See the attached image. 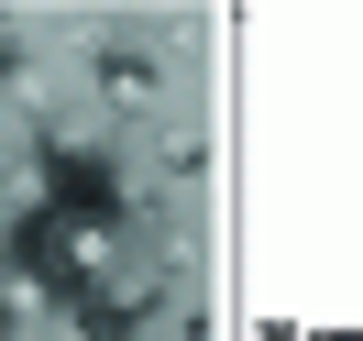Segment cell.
<instances>
[{
	"label": "cell",
	"mask_w": 363,
	"mask_h": 341,
	"mask_svg": "<svg viewBox=\"0 0 363 341\" xmlns=\"http://www.w3.org/2000/svg\"><path fill=\"white\" fill-rule=\"evenodd\" d=\"M155 89H165V67L143 45H111V55H99V99H111V111H143Z\"/></svg>",
	"instance_id": "6da1fadb"
},
{
	"label": "cell",
	"mask_w": 363,
	"mask_h": 341,
	"mask_svg": "<svg viewBox=\"0 0 363 341\" xmlns=\"http://www.w3.org/2000/svg\"><path fill=\"white\" fill-rule=\"evenodd\" d=\"M11 77H23V33H0V89H11Z\"/></svg>",
	"instance_id": "3957f363"
},
{
	"label": "cell",
	"mask_w": 363,
	"mask_h": 341,
	"mask_svg": "<svg viewBox=\"0 0 363 341\" xmlns=\"http://www.w3.org/2000/svg\"><path fill=\"white\" fill-rule=\"evenodd\" d=\"M155 165H165V177H177V187H187V177H199V165H209V143H199V133H177V143H165V155H155Z\"/></svg>",
	"instance_id": "7a4b0ae2"
}]
</instances>
